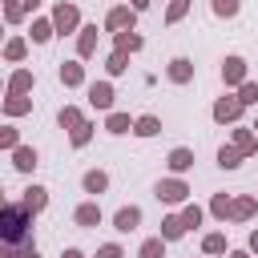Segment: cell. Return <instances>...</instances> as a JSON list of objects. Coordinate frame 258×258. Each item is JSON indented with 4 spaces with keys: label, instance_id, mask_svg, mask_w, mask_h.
Instances as JSON below:
<instances>
[{
    "label": "cell",
    "instance_id": "1f68e13d",
    "mask_svg": "<svg viewBox=\"0 0 258 258\" xmlns=\"http://www.w3.org/2000/svg\"><path fill=\"white\" fill-rule=\"evenodd\" d=\"M202 250L206 254H226V234H206L202 238Z\"/></svg>",
    "mask_w": 258,
    "mask_h": 258
},
{
    "label": "cell",
    "instance_id": "277c9868",
    "mask_svg": "<svg viewBox=\"0 0 258 258\" xmlns=\"http://www.w3.org/2000/svg\"><path fill=\"white\" fill-rule=\"evenodd\" d=\"M133 24H137V8H133V4H117V8L105 12V28H109V32H125V28H133Z\"/></svg>",
    "mask_w": 258,
    "mask_h": 258
},
{
    "label": "cell",
    "instance_id": "ac0fdd59",
    "mask_svg": "<svg viewBox=\"0 0 258 258\" xmlns=\"http://www.w3.org/2000/svg\"><path fill=\"white\" fill-rule=\"evenodd\" d=\"M133 133H137V137H157V133H161V121H157L153 113H145V117L133 121Z\"/></svg>",
    "mask_w": 258,
    "mask_h": 258
},
{
    "label": "cell",
    "instance_id": "d590c367",
    "mask_svg": "<svg viewBox=\"0 0 258 258\" xmlns=\"http://www.w3.org/2000/svg\"><path fill=\"white\" fill-rule=\"evenodd\" d=\"M185 12H189V0H169V8H165V20H169V24H177Z\"/></svg>",
    "mask_w": 258,
    "mask_h": 258
},
{
    "label": "cell",
    "instance_id": "603a6c76",
    "mask_svg": "<svg viewBox=\"0 0 258 258\" xmlns=\"http://www.w3.org/2000/svg\"><path fill=\"white\" fill-rule=\"evenodd\" d=\"M218 165H222V169H238V165H242V149H238V145H222V149H218Z\"/></svg>",
    "mask_w": 258,
    "mask_h": 258
},
{
    "label": "cell",
    "instance_id": "f1b7e54d",
    "mask_svg": "<svg viewBox=\"0 0 258 258\" xmlns=\"http://www.w3.org/2000/svg\"><path fill=\"white\" fill-rule=\"evenodd\" d=\"M254 206H258L254 198H234V214L230 218L234 222H246V218H254Z\"/></svg>",
    "mask_w": 258,
    "mask_h": 258
},
{
    "label": "cell",
    "instance_id": "ee69618b",
    "mask_svg": "<svg viewBox=\"0 0 258 258\" xmlns=\"http://www.w3.org/2000/svg\"><path fill=\"white\" fill-rule=\"evenodd\" d=\"M250 254H258V230L250 234Z\"/></svg>",
    "mask_w": 258,
    "mask_h": 258
},
{
    "label": "cell",
    "instance_id": "ffe728a7",
    "mask_svg": "<svg viewBox=\"0 0 258 258\" xmlns=\"http://www.w3.org/2000/svg\"><path fill=\"white\" fill-rule=\"evenodd\" d=\"M234 145L242 149V157H250V153L258 149V133H254V129H234Z\"/></svg>",
    "mask_w": 258,
    "mask_h": 258
},
{
    "label": "cell",
    "instance_id": "9c48e42d",
    "mask_svg": "<svg viewBox=\"0 0 258 258\" xmlns=\"http://www.w3.org/2000/svg\"><path fill=\"white\" fill-rule=\"evenodd\" d=\"M73 222H77V226H85V230L101 226V206H97V202H81V206L73 210Z\"/></svg>",
    "mask_w": 258,
    "mask_h": 258
},
{
    "label": "cell",
    "instance_id": "d4e9b609",
    "mask_svg": "<svg viewBox=\"0 0 258 258\" xmlns=\"http://www.w3.org/2000/svg\"><path fill=\"white\" fill-rule=\"evenodd\" d=\"M56 121H60V129H69V133H73V129H77L85 117H81V109H77V105H64V109L56 113Z\"/></svg>",
    "mask_w": 258,
    "mask_h": 258
},
{
    "label": "cell",
    "instance_id": "44dd1931",
    "mask_svg": "<svg viewBox=\"0 0 258 258\" xmlns=\"http://www.w3.org/2000/svg\"><path fill=\"white\" fill-rule=\"evenodd\" d=\"M8 93H32V73L28 69H16L8 77Z\"/></svg>",
    "mask_w": 258,
    "mask_h": 258
},
{
    "label": "cell",
    "instance_id": "74e56055",
    "mask_svg": "<svg viewBox=\"0 0 258 258\" xmlns=\"http://www.w3.org/2000/svg\"><path fill=\"white\" fill-rule=\"evenodd\" d=\"M4 16H8V24H16L24 16V0H4Z\"/></svg>",
    "mask_w": 258,
    "mask_h": 258
},
{
    "label": "cell",
    "instance_id": "52a82bcc",
    "mask_svg": "<svg viewBox=\"0 0 258 258\" xmlns=\"http://www.w3.org/2000/svg\"><path fill=\"white\" fill-rule=\"evenodd\" d=\"M141 226V210L137 206H121L117 214H113V230H121V234H133Z\"/></svg>",
    "mask_w": 258,
    "mask_h": 258
},
{
    "label": "cell",
    "instance_id": "ba28073f",
    "mask_svg": "<svg viewBox=\"0 0 258 258\" xmlns=\"http://www.w3.org/2000/svg\"><path fill=\"white\" fill-rule=\"evenodd\" d=\"M165 77H169L173 85H189V81H194V60L173 56V60H169V69H165Z\"/></svg>",
    "mask_w": 258,
    "mask_h": 258
},
{
    "label": "cell",
    "instance_id": "cb8c5ba5",
    "mask_svg": "<svg viewBox=\"0 0 258 258\" xmlns=\"http://www.w3.org/2000/svg\"><path fill=\"white\" fill-rule=\"evenodd\" d=\"M141 44H145V40H141V36H137L133 28L117 32V48H121V52H141Z\"/></svg>",
    "mask_w": 258,
    "mask_h": 258
},
{
    "label": "cell",
    "instance_id": "7c38bea8",
    "mask_svg": "<svg viewBox=\"0 0 258 258\" xmlns=\"http://www.w3.org/2000/svg\"><path fill=\"white\" fill-rule=\"evenodd\" d=\"M165 165H169L173 173H185V169H194V149H185V145H177V149H169V157H165Z\"/></svg>",
    "mask_w": 258,
    "mask_h": 258
},
{
    "label": "cell",
    "instance_id": "e0dca14e",
    "mask_svg": "<svg viewBox=\"0 0 258 258\" xmlns=\"http://www.w3.org/2000/svg\"><path fill=\"white\" fill-rule=\"evenodd\" d=\"M24 206H28L32 214H40V210L48 206V189H44V185H28V189H24Z\"/></svg>",
    "mask_w": 258,
    "mask_h": 258
},
{
    "label": "cell",
    "instance_id": "4316f807",
    "mask_svg": "<svg viewBox=\"0 0 258 258\" xmlns=\"http://www.w3.org/2000/svg\"><path fill=\"white\" fill-rule=\"evenodd\" d=\"M105 69H109V77H121L125 69H129V52H109V60H105Z\"/></svg>",
    "mask_w": 258,
    "mask_h": 258
},
{
    "label": "cell",
    "instance_id": "484cf974",
    "mask_svg": "<svg viewBox=\"0 0 258 258\" xmlns=\"http://www.w3.org/2000/svg\"><path fill=\"white\" fill-rule=\"evenodd\" d=\"M137 258H165V238H145Z\"/></svg>",
    "mask_w": 258,
    "mask_h": 258
},
{
    "label": "cell",
    "instance_id": "8992f818",
    "mask_svg": "<svg viewBox=\"0 0 258 258\" xmlns=\"http://www.w3.org/2000/svg\"><path fill=\"white\" fill-rule=\"evenodd\" d=\"M113 97H117V93H113L109 81H93V85H89V105H93V109L113 113Z\"/></svg>",
    "mask_w": 258,
    "mask_h": 258
},
{
    "label": "cell",
    "instance_id": "8d00e7d4",
    "mask_svg": "<svg viewBox=\"0 0 258 258\" xmlns=\"http://www.w3.org/2000/svg\"><path fill=\"white\" fill-rule=\"evenodd\" d=\"M24 48H28V44H24V36H12V40L4 44V56H8V60H20V56H24Z\"/></svg>",
    "mask_w": 258,
    "mask_h": 258
},
{
    "label": "cell",
    "instance_id": "4fadbf2b",
    "mask_svg": "<svg viewBox=\"0 0 258 258\" xmlns=\"http://www.w3.org/2000/svg\"><path fill=\"white\" fill-rule=\"evenodd\" d=\"M12 165H16L20 173H32V169H36V149H32V145H16V149H12Z\"/></svg>",
    "mask_w": 258,
    "mask_h": 258
},
{
    "label": "cell",
    "instance_id": "d6a6232c",
    "mask_svg": "<svg viewBox=\"0 0 258 258\" xmlns=\"http://www.w3.org/2000/svg\"><path fill=\"white\" fill-rule=\"evenodd\" d=\"M238 101L242 105H258V81H242L238 85Z\"/></svg>",
    "mask_w": 258,
    "mask_h": 258
},
{
    "label": "cell",
    "instance_id": "2e32d148",
    "mask_svg": "<svg viewBox=\"0 0 258 258\" xmlns=\"http://www.w3.org/2000/svg\"><path fill=\"white\" fill-rule=\"evenodd\" d=\"M185 230H189V226L181 222V214H169V218H161V238H165V242H177Z\"/></svg>",
    "mask_w": 258,
    "mask_h": 258
},
{
    "label": "cell",
    "instance_id": "30bf717a",
    "mask_svg": "<svg viewBox=\"0 0 258 258\" xmlns=\"http://www.w3.org/2000/svg\"><path fill=\"white\" fill-rule=\"evenodd\" d=\"M97 52V24H81V36H77V56L89 60Z\"/></svg>",
    "mask_w": 258,
    "mask_h": 258
},
{
    "label": "cell",
    "instance_id": "7402d4cb",
    "mask_svg": "<svg viewBox=\"0 0 258 258\" xmlns=\"http://www.w3.org/2000/svg\"><path fill=\"white\" fill-rule=\"evenodd\" d=\"M32 109V101L24 97V93H8V101H4V113L8 117H20V113H28Z\"/></svg>",
    "mask_w": 258,
    "mask_h": 258
},
{
    "label": "cell",
    "instance_id": "7bdbcfd3",
    "mask_svg": "<svg viewBox=\"0 0 258 258\" xmlns=\"http://www.w3.org/2000/svg\"><path fill=\"white\" fill-rule=\"evenodd\" d=\"M149 4H153V0H133V8H137V12H145Z\"/></svg>",
    "mask_w": 258,
    "mask_h": 258
},
{
    "label": "cell",
    "instance_id": "8fae6325",
    "mask_svg": "<svg viewBox=\"0 0 258 258\" xmlns=\"http://www.w3.org/2000/svg\"><path fill=\"white\" fill-rule=\"evenodd\" d=\"M222 81L226 85H242L246 81V60L242 56H226L222 60Z\"/></svg>",
    "mask_w": 258,
    "mask_h": 258
},
{
    "label": "cell",
    "instance_id": "60d3db41",
    "mask_svg": "<svg viewBox=\"0 0 258 258\" xmlns=\"http://www.w3.org/2000/svg\"><path fill=\"white\" fill-rule=\"evenodd\" d=\"M97 258H125V254H121V246H117V242H105V246L97 250Z\"/></svg>",
    "mask_w": 258,
    "mask_h": 258
},
{
    "label": "cell",
    "instance_id": "e575fe53",
    "mask_svg": "<svg viewBox=\"0 0 258 258\" xmlns=\"http://www.w3.org/2000/svg\"><path fill=\"white\" fill-rule=\"evenodd\" d=\"M89 137H93V125H89V121H81V125L69 133V141H73L77 149H81V145H89Z\"/></svg>",
    "mask_w": 258,
    "mask_h": 258
},
{
    "label": "cell",
    "instance_id": "b9f144b4",
    "mask_svg": "<svg viewBox=\"0 0 258 258\" xmlns=\"http://www.w3.org/2000/svg\"><path fill=\"white\" fill-rule=\"evenodd\" d=\"M60 258H85V254H81V250H77V246H69V250H64V254H60Z\"/></svg>",
    "mask_w": 258,
    "mask_h": 258
},
{
    "label": "cell",
    "instance_id": "ab89813d",
    "mask_svg": "<svg viewBox=\"0 0 258 258\" xmlns=\"http://www.w3.org/2000/svg\"><path fill=\"white\" fill-rule=\"evenodd\" d=\"M0 145H4V149H16V145H20V137H16V129H12V125H8V129H0Z\"/></svg>",
    "mask_w": 258,
    "mask_h": 258
},
{
    "label": "cell",
    "instance_id": "bcb514c9",
    "mask_svg": "<svg viewBox=\"0 0 258 258\" xmlns=\"http://www.w3.org/2000/svg\"><path fill=\"white\" fill-rule=\"evenodd\" d=\"M24 8H40V0H24Z\"/></svg>",
    "mask_w": 258,
    "mask_h": 258
},
{
    "label": "cell",
    "instance_id": "f546056e",
    "mask_svg": "<svg viewBox=\"0 0 258 258\" xmlns=\"http://www.w3.org/2000/svg\"><path fill=\"white\" fill-rule=\"evenodd\" d=\"M52 32H56V24H52V20H32V40H36V44L52 40Z\"/></svg>",
    "mask_w": 258,
    "mask_h": 258
},
{
    "label": "cell",
    "instance_id": "7a4b0ae2",
    "mask_svg": "<svg viewBox=\"0 0 258 258\" xmlns=\"http://www.w3.org/2000/svg\"><path fill=\"white\" fill-rule=\"evenodd\" d=\"M153 194H157V202H165V206H181V202L189 198V185H185L181 177H161V181L153 185Z\"/></svg>",
    "mask_w": 258,
    "mask_h": 258
},
{
    "label": "cell",
    "instance_id": "836d02e7",
    "mask_svg": "<svg viewBox=\"0 0 258 258\" xmlns=\"http://www.w3.org/2000/svg\"><path fill=\"white\" fill-rule=\"evenodd\" d=\"M210 8H214V16H238L242 0H210Z\"/></svg>",
    "mask_w": 258,
    "mask_h": 258
},
{
    "label": "cell",
    "instance_id": "4dcf8cb0",
    "mask_svg": "<svg viewBox=\"0 0 258 258\" xmlns=\"http://www.w3.org/2000/svg\"><path fill=\"white\" fill-rule=\"evenodd\" d=\"M202 218H206V214H202V206H194V202H185V210H181V222H185L189 230H198V226H202Z\"/></svg>",
    "mask_w": 258,
    "mask_h": 258
},
{
    "label": "cell",
    "instance_id": "f35d334b",
    "mask_svg": "<svg viewBox=\"0 0 258 258\" xmlns=\"http://www.w3.org/2000/svg\"><path fill=\"white\" fill-rule=\"evenodd\" d=\"M4 258H40V254H36V246H32V242H24V246H8V254H4Z\"/></svg>",
    "mask_w": 258,
    "mask_h": 258
},
{
    "label": "cell",
    "instance_id": "f6af8a7d",
    "mask_svg": "<svg viewBox=\"0 0 258 258\" xmlns=\"http://www.w3.org/2000/svg\"><path fill=\"white\" fill-rule=\"evenodd\" d=\"M226 258H250V250H230Z\"/></svg>",
    "mask_w": 258,
    "mask_h": 258
},
{
    "label": "cell",
    "instance_id": "83f0119b",
    "mask_svg": "<svg viewBox=\"0 0 258 258\" xmlns=\"http://www.w3.org/2000/svg\"><path fill=\"white\" fill-rule=\"evenodd\" d=\"M105 129H109V133H133V121H129V113H109Z\"/></svg>",
    "mask_w": 258,
    "mask_h": 258
},
{
    "label": "cell",
    "instance_id": "5bb4252c",
    "mask_svg": "<svg viewBox=\"0 0 258 258\" xmlns=\"http://www.w3.org/2000/svg\"><path fill=\"white\" fill-rule=\"evenodd\" d=\"M60 81H64L69 89L85 85V64H81V60H64V64H60Z\"/></svg>",
    "mask_w": 258,
    "mask_h": 258
},
{
    "label": "cell",
    "instance_id": "5b68a950",
    "mask_svg": "<svg viewBox=\"0 0 258 258\" xmlns=\"http://www.w3.org/2000/svg\"><path fill=\"white\" fill-rule=\"evenodd\" d=\"M242 109H246V105H242L238 97H218L210 113H214V121H218V125H234V121L242 117Z\"/></svg>",
    "mask_w": 258,
    "mask_h": 258
},
{
    "label": "cell",
    "instance_id": "9a60e30c",
    "mask_svg": "<svg viewBox=\"0 0 258 258\" xmlns=\"http://www.w3.org/2000/svg\"><path fill=\"white\" fill-rule=\"evenodd\" d=\"M81 185H85V194H105V189H109V173H105V169H89V173L81 177Z\"/></svg>",
    "mask_w": 258,
    "mask_h": 258
},
{
    "label": "cell",
    "instance_id": "7dc6e473",
    "mask_svg": "<svg viewBox=\"0 0 258 258\" xmlns=\"http://www.w3.org/2000/svg\"><path fill=\"white\" fill-rule=\"evenodd\" d=\"M250 129H254V133H258V121H254V125H250Z\"/></svg>",
    "mask_w": 258,
    "mask_h": 258
},
{
    "label": "cell",
    "instance_id": "3957f363",
    "mask_svg": "<svg viewBox=\"0 0 258 258\" xmlns=\"http://www.w3.org/2000/svg\"><path fill=\"white\" fill-rule=\"evenodd\" d=\"M52 24H56L60 36L81 32V8H77V4H56V8H52Z\"/></svg>",
    "mask_w": 258,
    "mask_h": 258
},
{
    "label": "cell",
    "instance_id": "d6986e66",
    "mask_svg": "<svg viewBox=\"0 0 258 258\" xmlns=\"http://www.w3.org/2000/svg\"><path fill=\"white\" fill-rule=\"evenodd\" d=\"M210 214H214L218 222H226V218L234 214V198H230V194H214V202H210Z\"/></svg>",
    "mask_w": 258,
    "mask_h": 258
},
{
    "label": "cell",
    "instance_id": "6da1fadb",
    "mask_svg": "<svg viewBox=\"0 0 258 258\" xmlns=\"http://www.w3.org/2000/svg\"><path fill=\"white\" fill-rule=\"evenodd\" d=\"M0 238H4L8 246L32 242V210H28L24 202H8V206L0 210Z\"/></svg>",
    "mask_w": 258,
    "mask_h": 258
}]
</instances>
